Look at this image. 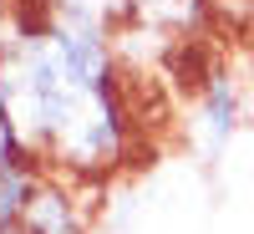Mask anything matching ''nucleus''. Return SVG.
Returning <instances> with one entry per match:
<instances>
[{
	"label": "nucleus",
	"instance_id": "nucleus-4",
	"mask_svg": "<svg viewBox=\"0 0 254 234\" xmlns=\"http://www.w3.org/2000/svg\"><path fill=\"white\" fill-rule=\"evenodd\" d=\"M51 5H56V15L102 26L107 36H117V31L132 26V5H127V0H51Z\"/></svg>",
	"mask_w": 254,
	"mask_h": 234
},
{
	"label": "nucleus",
	"instance_id": "nucleus-7",
	"mask_svg": "<svg viewBox=\"0 0 254 234\" xmlns=\"http://www.w3.org/2000/svg\"><path fill=\"white\" fill-rule=\"evenodd\" d=\"M208 5H214V10H219V5H234V0H208ZM244 5H254V0H244Z\"/></svg>",
	"mask_w": 254,
	"mask_h": 234
},
{
	"label": "nucleus",
	"instance_id": "nucleus-6",
	"mask_svg": "<svg viewBox=\"0 0 254 234\" xmlns=\"http://www.w3.org/2000/svg\"><path fill=\"white\" fill-rule=\"evenodd\" d=\"M0 234H31V229L26 224H10V229H0Z\"/></svg>",
	"mask_w": 254,
	"mask_h": 234
},
{
	"label": "nucleus",
	"instance_id": "nucleus-5",
	"mask_svg": "<svg viewBox=\"0 0 254 234\" xmlns=\"http://www.w3.org/2000/svg\"><path fill=\"white\" fill-rule=\"evenodd\" d=\"M41 173H46L41 163H31V168H5V173H0V229H10V224L26 219V204H31V194H36Z\"/></svg>",
	"mask_w": 254,
	"mask_h": 234
},
{
	"label": "nucleus",
	"instance_id": "nucleus-1",
	"mask_svg": "<svg viewBox=\"0 0 254 234\" xmlns=\"http://www.w3.org/2000/svg\"><path fill=\"white\" fill-rule=\"evenodd\" d=\"M81 188L87 183H76V178L41 173L20 224H26L31 234H92V204H87Z\"/></svg>",
	"mask_w": 254,
	"mask_h": 234
},
{
	"label": "nucleus",
	"instance_id": "nucleus-2",
	"mask_svg": "<svg viewBox=\"0 0 254 234\" xmlns=\"http://www.w3.org/2000/svg\"><path fill=\"white\" fill-rule=\"evenodd\" d=\"M193 102H198V133L208 138V148H224L229 138H234L239 117H244V97H239L234 72L214 61V72L203 77V87L193 92Z\"/></svg>",
	"mask_w": 254,
	"mask_h": 234
},
{
	"label": "nucleus",
	"instance_id": "nucleus-3",
	"mask_svg": "<svg viewBox=\"0 0 254 234\" xmlns=\"http://www.w3.org/2000/svg\"><path fill=\"white\" fill-rule=\"evenodd\" d=\"M132 5V26H147L158 36H203L214 26V5L208 0H127Z\"/></svg>",
	"mask_w": 254,
	"mask_h": 234
}]
</instances>
